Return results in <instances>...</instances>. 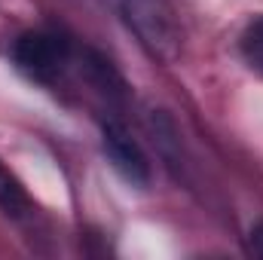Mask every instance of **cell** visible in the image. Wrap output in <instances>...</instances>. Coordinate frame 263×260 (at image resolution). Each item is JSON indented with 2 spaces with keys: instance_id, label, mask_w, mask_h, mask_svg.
Segmentation results:
<instances>
[{
  "instance_id": "cell-2",
  "label": "cell",
  "mask_w": 263,
  "mask_h": 260,
  "mask_svg": "<svg viewBox=\"0 0 263 260\" xmlns=\"http://www.w3.org/2000/svg\"><path fill=\"white\" fill-rule=\"evenodd\" d=\"M15 67L37 83H55L70 65V43L52 31H28L12 46Z\"/></svg>"
},
{
  "instance_id": "cell-6",
  "label": "cell",
  "mask_w": 263,
  "mask_h": 260,
  "mask_svg": "<svg viewBox=\"0 0 263 260\" xmlns=\"http://www.w3.org/2000/svg\"><path fill=\"white\" fill-rule=\"evenodd\" d=\"M248 245H251V251L257 254V257H263V220L251 230V239H248Z\"/></svg>"
},
{
  "instance_id": "cell-1",
  "label": "cell",
  "mask_w": 263,
  "mask_h": 260,
  "mask_svg": "<svg viewBox=\"0 0 263 260\" xmlns=\"http://www.w3.org/2000/svg\"><path fill=\"white\" fill-rule=\"evenodd\" d=\"M117 9V15L129 25L138 43L162 65H175L184 52V31L168 0H101Z\"/></svg>"
},
{
  "instance_id": "cell-3",
  "label": "cell",
  "mask_w": 263,
  "mask_h": 260,
  "mask_svg": "<svg viewBox=\"0 0 263 260\" xmlns=\"http://www.w3.org/2000/svg\"><path fill=\"white\" fill-rule=\"evenodd\" d=\"M101 147L110 165L120 172V178H126L132 187L150 184V159L141 150V144L126 132V126H120L117 120H107L101 126Z\"/></svg>"
},
{
  "instance_id": "cell-5",
  "label": "cell",
  "mask_w": 263,
  "mask_h": 260,
  "mask_svg": "<svg viewBox=\"0 0 263 260\" xmlns=\"http://www.w3.org/2000/svg\"><path fill=\"white\" fill-rule=\"evenodd\" d=\"M239 49H242L245 65L251 67L254 73L263 77V12L254 15V18L245 25L242 37H239Z\"/></svg>"
},
{
  "instance_id": "cell-4",
  "label": "cell",
  "mask_w": 263,
  "mask_h": 260,
  "mask_svg": "<svg viewBox=\"0 0 263 260\" xmlns=\"http://www.w3.org/2000/svg\"><path fill=\"white\" fill-rule=\"evenodd\" d=\"M0 211H3L9 220H18V224H25V220L34 217V202H31V196L25 193L22 181H18L3 162H0Z\"/></svg>"
}]
</instances>
